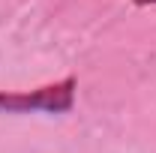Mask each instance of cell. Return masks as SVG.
I'll list each match as a JSON object with an SVG mask.
<instances>
[{
    "instance_id": "6da1fadb",
    "label": "cell",
    "mask_w": 156,
    "mask_h": 153,
    "mask_svg": "<svg viewBox=\"0 0 156 153\" xmlns=\"http://www.w3.org/2000/svg\"><path fill=\"white\" fill-rule=\"evenodd\" d=\"M72 102H75V78H63L33 93H0V111L3 114H30V111L66 114Z\"/></svg>"
},
{
    "instance_id": "7a4b0ae2",
    "label": "cell",
    "mask_w": 156,
    "mask_h": 153,
    "mask_svg": "<svg viewBox=\"0 0 156 153\" xmlns=\"http://www.w3.org/2000/svg\"><path fill=\"white\" fill-rule=\"evenodd\" d=\"M138 6H147V3H156V0H135Z\"/></svg>"
}]
</instances>
